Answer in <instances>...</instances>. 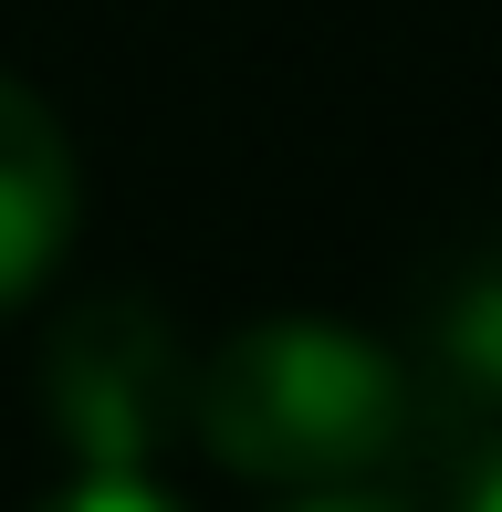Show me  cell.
<instances>
[{
    "label": "cell",
    "mask_w": 502,
    "mask_h": 512,
    "mask_svg": "<svg viewBox=\"0 0 502 512\" xmlns=\"http://www.w3.org/2000/svg\"><path fill=\"white\" fill-rule=\"evenodd\" d=\"M189 429L241 481L346 492L419 439V377L377 335H346L325 314H262L189 366Z\"/></svg>",
    "instance_id": "1"
},
{
    "label": "cell",
    "mask_w": 502,
    "mask_h": 512,
    "mask_svg": "<svg viewBox=\"0 0 502 512\" xmlns=\"http://www.w3.org/2000/svg\"><path fill=\"white\" fill-rule=\"evenodd\" d=\"M42 398H53V429L74 450V471H147V450L189 418V356L157 324V304L105 293V304L53 324Z\"/></svg>",
    "instance_id": "2"
},
{
    "label": "cell",
    "mask_w": 502,
    "mask_h": 512,
    "mask_svg": "<svg viewBox=\"0 0 502 512\" xmlns=\"http://www.w3.org/2000/svg\"><path fill=\"white\" fill-rule=\"evenodd\" d=\"M74 220H84L74 136L21 74H0V314L53 283V262L74 251Z\"/></svg>",
    "instance_id": "3"
},
{
    "label": "cell",
    "mask_w": 502,
    "mask_h": 512,
    "mask_svg": "<svg viewBox=\"0 0 502 512\" xmlns=\"http://www.w3.org/2000/svg\"><path fill=\"white\" fill-rule=\"evenodd\" d=\"M429 366H419V408L440 398L450 418H502V251L440 272L429 293Z\"/></svg>",
    "instance_id": "4"
},
{
    "label": "cell",
    "mask_w": 502,
    "mask_h": 512,
    "mask_svg": "<svg viewBox=\"0 0 502 512\" xmlns=\"http://www.w3.org/2000/svg\"><path fill=\"white\" fill-rule=\"evenodd\" d=\"M32 512H178L147 471H74L63 492H42Z\"/></svg>",
    "instance_id": "5"
},
{
    "label": "cell",
    "mask_w": 502,
    "mask_h": 512,
    "mask_svg": "<svg viewBox=\"0 0 502 512\" xmlns=\"http://www.w3.org/2000/svg\"><path fill=\"white\" fill-rule=\"evenodd\" d=\"M283 512H408L398 492H377V481H346V492H293Z\"/></svg>",
    "instance_id": "6"
},
{
    "label": "cell",
    "mask_w": 502,
    "mask_h": 512,
    "mask_svg": "<svg viewBox=\"0 0 502 512\" xmlns=\"http://www.w3.org/2000/svg\"><path fill=\"white\" fill-rule=\"evenodd\" d=\"M450 512H502V439L471 460V481H461V502H450Z\"/></svg>",
    "instance_id": "7"
}]
</instances>
